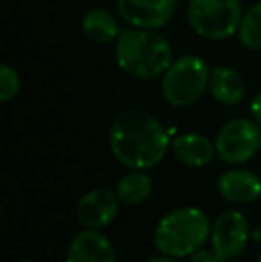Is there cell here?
<instances>
[{
	"label": "cell",
	"instance_id": "6da1fadb",
	"mask_svg": "<svg viewBox=\"0 0 261 262\" xmlns=\"http://www.w3.org/2000/svg\"><path fill=\"white\" fill-rule=\"evenodd\" d=\"M172 141L157 118L142 109H127L109 128V148L116 161L129 169L147 171L159 164Z\"/></svg>",
	"mask_w": 261,
	"mask_h": 262
},
{
	"label": "cell",
	"instance_id": "7a4b0ae2",
	"mask_svg": "<svg viewBox=\"0 0 261 262\" xmlns=\"http://www.w3.org/2000/svg\"><path fill=\"white\" fill-rule=\"evenodd\" d=\"M115 59L118 68L139 80L156 79L172 64L174 50L163 34L152 29L122 31L116 38Z\"/></svg>",
	"mask_w": 261,
	"mask_h": 262
},
{
	"label": "cell",
	"instance_id": "3957f363",
	"mask_svg": "<svg viewBox=\"0 0 261 262\" xmlns=\"http://www.w3.org/2000/svg\"><path fill=\"white\" fill-rule=\"evenodd\" d=\"M211 235V221L198 207H181L163 216L154 230V246L163 255L183 259L206 245Z\"/></svg>",
	"mask_w": 261,
	"mask_h": 262
},
{
	"label": "cell",
	"instance_id": "277c9868",
	"mask_svg": "<svg viewBox=\"0 0 261 262\" xmlns=\"http://www.w3.org/2000/svg\"><path fill=\"white\" fill-rule=\"evenodd\" d=\"M211 68L198 55H183L175 59L161 79V95L172 107L195 104L209 86Z\"/></svg>",
	"mask_w": 261,
	"mask_h": 262
},
{
	"label": "cell",
	"instance_id": "5b68a950",
	"mask_svg": "<svg viewBox=\"0 0 261 262\" xmlns=\"http://www.w3.org/2000/svg\"><path fill=\"white\" fill-rule=\"evenodd\" d=\"M186 14L195 34L215 41L238 34L244 18L240 0H190Z\"/></svg>",
	"mask_w": 261,
	"mask_h": 262
},
{
	"label": "cell",
	"instance_id": "8992f818",
	"mask_svg": "<svg viewBox=\"0 0 261 262\" xmlns=\"http://www.w3.org/2000/svg\"><path fill=\"white\" fill-rule=\"evenodd\" d=\"M216 156L226 164H244L261 148V130L254 120L234 118L222 125L215 138Z\"/></svg>",
	"mask_w": 261,
	"mask_h": 262
},
{
	"label": "cell",
	"instance_id": "52a82bcc",
	"mask_svg": "<svg viewBox=\"0 0 261 262\" xmlns=\"http://www.w3.org/2000/svg\"><path fill=\"white\" fill-rule=\"evenodd\" d=\"M251 239V227L240 210H226L211 227V250L224 262L236 259L245 252Z\"/></svg>",
	"mask_w": 261,
	"mask_h": 262
},
{
	"label": "cell",
	"instance_id": "ba28073f",
	"mask_svg": "<svg viewBox=\"0 0 261 262\" xmlns=\"http://www.w3.org/2000/svg\"><path fill=\"white\" fill-rule=\"evenodd\" d=\"M120 16L136 29L165 27L175 13V0H116Z\"/></svg>",
	"mask_w": 261,
	"mask_h": 262
},
{
	"label": "cell",
	"instance_id": "9c48e42d",
	"mask_svg": "<svg viewBox=\"0 0 261 262\" xmlns=\"http://www.w3.org/2000/svg\"><path fill=\"white\" fill-rule=\"evenodd\" d=\"M118 205L120 200L115 191L98 187V189L83 194L81 200L77 202V221L84 228L101 230V228H106L113 223V220L118 214Z\"/></svg>",
	"mask_w": 261,
	"mask_h": 262
},
{
	"label": "cell",
	"instance_id": "30bf717a",
	"mask_svg": "<svg viewBox=\"0 0 261 262\" xmlns=\"http://www.w3.org/2000/svg\"><path fill=\"white\" fill-rule=\"evenodd\" d=\"M65 262H118L113 243L101 230L84 228L70 243Z\"/></svg>",
	"mask_w": 261,
	"mask_h": 262
},
{
	"label": "cell",
	"instance_id": "8fae6325",
	"mask_svg": "<svg viewBox=\"0 0 261 262\" xmlns=\"http://www.w3.org/2000/svg\"><path fill=\"white\" fill-rule=\"evenodd\" d=\"M216 189L231 204H251L261 196V179L249 169H227L220 175Z\"/></svg>",
	"mask_w": 261,
	"mask_h": 262
},
{
	"label": "cell",
	"instance_id": "7c38bea8",
	"mask_svg": "<svg viewBox=\"0 0 261 262\" xmlns=\"http://www.w3.org/2000/svg\"><path fill=\"white\" fill-rule=\"evenodd\" d=\"M170 148L174 157L188 168H206L211 164L216 154L215 143L197 132H186L174 138Z\"/></svg>",
	"mask_w": 261,
	"mask_h": 262
},
{
	"label": "cell",
	"instance_id": "4fadbf2b",
	"mask_svg": "<svg viewBox=\"0 0 261 262\" xmlns=\"http://www.w3.org/2000/svg\"><path fill=\"white\" fill-rule=\"evenodd\" d=\"M208 90L218 104L238 105L245 97V80L236 70L227 66H215L211 68Z\"/></svg>",
	"mask_w": 261,
	"mask_h": 262
},
{
	"label": "cell",
	"instance_id": "5bb4252c",
	"mask_svg": "<svg viewBox=\"0 0 261 262\" xmlns=\"http://www.w3.org/2000/svg\"><path fill=\"white\" fill-rule=\"evenodd\" d=\"M81 29H83V34L86 36L90 41L98 43V45L111 43L113 39L118 38L120 32H122L118 27L116 18L106 9L88 11L83 16Z\"/></svg>",
	"mask_w": 261,
	"mask_h": 262
},
{
	"label": "cell",
	"instance_id": "9a60e30c",
	"mask_svg": "<svg viewBox=\"0 0 261 262\" xmlns=\"http://www.w3.org/2000/svg\"><path fill=\"white\" fill-rule=\"evenodd\" d=\"M154 184L152 179L147 175L145 171L139 169H132L131 173L124 175L122 179L116 182L115 193L118 196L120 204L126 205H139L152 194Z\"/></svg>",
	"mask_w": 261,
	"mask_h": 262
},
{
	"label": "cell",
	"instance_id": "2e32d148",
	"mask_svg": "<svg viewBox=\"0 0 261 262\" xmlns=\"http://www.w3.org/2000/svg\"><path fill=\"white\" fill-rule=\"evenodd\" d=\"M238 39L249 50H261V2L249 7L238 29Z\"/></svg>",
	"mask_w": 261,
	"mask_h": 262
},
{
	"label": "cell",
	"instance_id": "e0dca14e",
	"mask_svg": "<svg viewBox=\"0 0 261 262\" xmlns=\"http://www.w3.org/2000/svg\"><path fill=\"white\" fill-rule=\"evenodd\" d=\"M22 80L20 75L14 68H11L9 64L0 66V100L9 102L20 93Z\"/></svg>",
	"mask_w": 261,
	"mask_h": 262
},
{
	"label": "cell",
	"instance_id": "ac0fdd59",
	"mask_svg": "<svg viewBox=\"0 0 261 262\" xmlns=\"http://www.w3.org/2000/svg\"><path fill=\"white\" fill-rule=\"evenodd\" d=\"M188 262H224V260L220 259V257L216 255L213 250L200 248V250H197L195 253H192V255H190Z\"/></svg>",
	"mask_w": 261,
	"mask_h": 262
},
{
	"label": "cell",
	"instance_id": "d6986e66",
	"mask_svg": "<svg viewBox=\"0 0 261 262\" xmlns=\"http://www.w3.org/2000/svg\"><path fill=\"white\" fill-rule=\"evenodd\" d=\"M251 114H252V120L261 127V93L256 95L251 102Z\"/></svg>",
	"mask_w": 261,
	"mask_h": 262
},
{
	"label": "cell",
	"instance_id": "ffe728a7",
	"mask_svg": "<svg viewBox=\"0 0 261 262\" xmlns=\"http://www.w3.org/2000/svg\"><path fill=\"white\" fill-rule=\"evenodd\" d=\"M145 262H179V260L174 259V257H168V255H163V253H161L159 257H150V259H147Z\"/></svg>",
	"mask_w": 261,
	"mask_h": 262
},
{
	"label": "cell",
	"instance_id": "44dd1931",
	"mask_svg": "<svg viewBox=\"0 0 261 262\" xmlns=\"http://www.w3.org/2000/svg\"><path fill=\"white\" fill-rule=\"evenodd\" d=\"M251 239L256 243H261V227H256L251 230Z\"/></svg>",
	"mask_w": 261,
	"mask_h": 262
},
{
	"label": "cell",
	"instance_id": "7402d4cb",
	"mask_svg": "<svg viewBox=\"0 0 261 262\" xmlns=\"http://www.w3.org/2000/svg\"><path fill=\"white\" fill-rule=\"evenodd\" d=\"M18 262H34V260H29V259H24V260H18Z\"/></svg>",
	"mask_w": 261,
	"mask_h": 262
},
{
	"label": "cell",
	"instance_id": "603a6c76",
	"mask_svg": "<svg viewBox=\"0 0 261 262\" xmlns=\"http://www.w3.org/2000/svg\"><path fill=\"white\" fill-rule=\"evenodd\" d=\"M256 262H261V253H259V257H258V260H256Z\"/></svg>",
	"mask_w": 261,
	"mask_h": 262
},
{
	"label": "cell",
	"instance_id": "cb8c5ba5",
	"mask_svg": "<svg viewBox=\"0 0 261 262\" xmlns=\"http://www.w3.org/2000/svg\"><path fill=\"white\" fill-rule=\"evenodd\" d=\"M227 262H240V260H227Z\"/></svg>",
	"mask_w": 261,
	"mask_h": 262
}]
</instances>
